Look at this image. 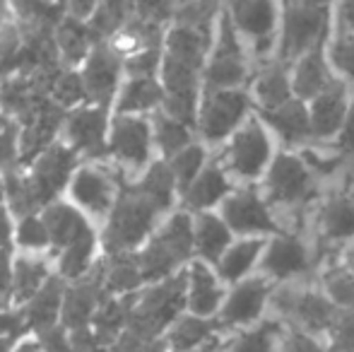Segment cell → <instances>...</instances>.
I'll use <instances>...</instances> for the list:
<instances>
[{"label": "cell", "mask_w": 354, "mask_h": 352, "mask_svg": "<svg viewBox=\"0 0 354 352\" xmlns=\"http://www.w3.org/2000/svg\"><path fill=\"white\" fill-rule=\"evenodd\" d=\"M219 150H222L219 162L227 167V172L239 186H248V183L258 186L261 178L266 176L270 162L275 160L280 145L256 111Z\"/></svg>", "instance_id": "1"}, {"label": "cell", "mask_w": 354, "mask_h": 352, "mask_svg": "<svg viewBox=\"0 0 354 352\" xmlns=\"http://www.w3.org/2000/svg\"><path fill=\"white\" fill-rule=\"evenodd\" d=\"M164 217L167 215H162L131 183V188L118 196L111 215L104 222L102 244L106 249V254L140 251Z\"/></svg>", "instance_id": "2"}, {"label": "cell", "mask_w": 354, "mask_h": 352, "mask_svg": "<svg viewBox=\"0 0 354 352\" xmlns=\"http://www.w3.org/2000/svg\"><path fill=\"white\" fill-rule=\"evenodd\" d=\"M248 75H251L248 46L239 34V29L234 27L229 12L222 10L214 17L210 51H207L205 71H203V92L248 87Z\"/></svg>", "instance_id": "3"}, {"label": "cell", "mask_w": 354, "mask_h": 352, "mask_svg": "<svg viewBox=\"0 0 354 352\" xmlns=\"http://www.w3.org/2000/svg\"><path fill=\"white\" fill-rule=\"evenodd\" d=\"M253 113H256V104L248 87L203 92L196 123L198 138L207 147H222Z\"/></svg>", "instance_id": "4"}, {"label": "cell", "mask_w": 354, "mask_h": 352, "mask_svg": "<svg viewBox=\"0 0 354 352\" xmlns=\"http://www.w3.org/2000/svg\"><path fill=\"white\" fill-rule=\"evenodd\" d=\"M109 160L121 169L123 176H142L157 157L149 116L113 113L109 126Z\"/></svg>", "instance_id": "5"}, {"label": "cell", "mask_w": 354, "mask_h": 352, "mask_svg": "<svg viewBox=\"0 0 354 352\" xmlns=\"http://www.w3.org/2000/svg\"><path fill=\"white\" fill-rule=\"evenodd\" d=\"M330 37V8H313L301 0H282L275 58L294 63L301 53Z\"/></svg>", "instance_id": "6"}, {"label": "cell", "mask_w": 354, "mask_h": 352, "mask_svg": "<svg viewBox=\"0 0 354 352\" xmlns=\"http://www.w3.org/2000/svg\"><path fill=\"white\" fill-rule=\"evenodd\" d=\"M121 169L106 162L80 165L68 186V201L84 212L92 222H106L121 196Z\"/></svg>", "instance_id": "7"}, {"label": "cell", "mask_w": 354, "mask_h": 352, "mask_svg": "<svg viewBox=\"0 0 354 352\" xmlns=\"http://www.w3.org/2000/svg\"><path fill=\"white\" fill-rule=\"evenodd\" d=\"M219 215L236 237H272L284 232L275 217V205L256 183L234 188L219 205Z\"/></svg>", "instance_id": "8"}, {"label": "cell", "mask_w": 354, "mask_h": 352, "mask_svg": "<svg viewBox=\"0 0 354 352\" xmlns=\"http://www.w3.org/2000/svg\"><path fill=\"white\" fill-rule=\"evenodd\" d=\"M109 116L111 109L92 102L71 109L63 123V142H68L80 157L102 162L104 157H109Z\"/></svg>", "instance_id": "9"}, {"label": "cell", "mask_w": 354, "mask_h": 352, "mask_svg": "<svg viewBox=\"0 0 354 352\" xmlns=\"http://www.w3.org/2000/svg\"><path fill=\"white\" fill-rule=\"evenodd\" d=\"M311 186H313L311 167L299 155V150H284V147L277 150L275 160L270 162L266 176L258 183L263 196L275 207L294 205V203L304 201L308 196V191H311Z\"/></svg>", "instance_id": "10"}, {"label": "cell", "mask_w": 354, "mask_h": 352, "mask_svg": "<svg viewBox=\"0 0 354 352\" xmlns=\"http://www.w3.org/2000/svg\"><path fill=\"white\" fill-rule=\"evenodd\" d=\"M227 12L246 46L258 53H275L282 0H232Z\"/></svg>", "instance_id": "11"}, {"label": "cell", "mask_w": 354, "mask_h": 352, "mask_svg": "<svg viewBox=\"0 0 354 352\" xmlns=\"http://www.w3.org/2000/svg\"><path fill=\"white\" fill-rule=\"evenodd\" d=\"M272 287L275 282L268 280L261 272H253V275L239 280L236 285H229L227 297H224V304L217 314V326L219 328H248V326H256L261 321L263 311H266L268 302H270Z\"/></svg>", "instance_id": "12"}, {"label": "cell", "mask_w": 354, "mask_h": 352, "mask_svg": "<svg viewBox=\"0 0 354 352\" xmlns=\"http://www.w3.org/2000/svg\"><path fill=\"white\" fill-rule=\"evenodd\" d=\"M80 167V155L73 150L68 142H53L48 150H44L37 160L29 165V181L37 193V198L41 201V205L46 207L48 203L58 201L63 191H68L71 178L75 169Z\"/></svg>", "instance_id": "13"}, {"label": "cell", "mask_w": 354, "mask_h": 352, "mask_svg": "<svg viewBox=\"0 0 354 352\" xmlns=\"http://www.w3.org/2000/svg\"><path fill=\"white\" fill-rule=\"evenodd\" d=\"M84 87H87V102L106 106L113 111L116 94L123 85V56L106 41H99L80 68Z\"/></svg>", "instance_id": "14"}, {"label": "cell", "mask_w": 354, "mask_h": 352, "mask_svg": "<svg viewBox=\"0 0 354 352\" xmlns=\"http://www.w3.org/2000/svg\"><path fill=\"white\" fill-rule=\"evenodd\" d=\"M229 285L219 277L217 268L201 259L186 266V311L201 319H217Z\"/></svg>", "instance_id": "15"}, {"label": "cell", "mask_w": 354, "mask_h": 352, "mask_svg": "<svg viewBox=\"0 0 354 352\" xmlns=\"http://www.w3.org/2000/svg\"><path fill=\"white\" fill-rule=\"evenodd\" d=\"M354 92L352 85L340 77L330 82L318 97L308 102V113H311L313 140H335L340 128L345 126V118L352 109Z\"/></svg>", "instance_id": "16"}, {"label": "cell", "mask_w": 354, "mask_h": 352, "mask_svg": "<svg viewBox=\"0 0 354 352\" xmlns=\"http://www.w3.org/2000/svg\"><path fill=\"white\" fill-rule=\"evenodd\" d=\"M308 263L311 261H308V249L304 246V241L289 232H280V234L268 237L258 272L275 285H280V282H287L306 272Z\"/></svg>", "instance_id": "17"}, {"label": "cell", "mask_w": 354, "mask_h": 352, "mask_svg": "<svg viewBox=\"0 0 354 352\" xmlns=\"http://www.w3.org/2000/svg\"><path fill=\"white\" fill-rule=\"evenodd\" d=\"M258 116L266 121V126L275 136L277 145L284 150H299L301 145L313 140L311 113H308V102H304V99L292 97L280 106L258 111Z\"/></svg>", "instance_id": "18"}, {"label": "cell", "mask_w": 354, "mask_h": 352, "mask_svg": "<svg viewBox=\"0 0 354 352\" xmlns=\"http://www.w3.org/2000/svg\"><path fill=\"white\" fill-rule=\"evenodd\" d=\"M239 183L227 172V167L219 160H210L205 169L198 174L196 181L183 191L178 207L188 212H205V210H219L229 193L236 188Z\"/></svg>", "instance_id": "19"}, {"label": "cell", "mask_w": 354, "mask_h": 352, "mask_svg": "<svg viewBox=\"0 0 354 352\" xmlns=\"http://www.w3.org/2000/svg\"><path fill=\"white\" fill-rule=\"evenodd\" d=\"M328 39L318 41L294 63H289L294 97L304 99V102H311L313 97H318L337 77L330 66V58H328Z\"/></svg>", "instance_id": "20"}, {"label": "cell", "mask_w": 354, "mask_h": 352, "mask_svg": "<svg viewBox=\"0 0 354 352\" xmlns=\"http://www.w3.org/2000/svg\"><path fill=\"white\" fill-rule=\"evenodd\" d=\"M193 234H196V259L210 266H217L224 251L236 239L219 210L193 212Z\"/></svg>", "instance_id": "21"}, {"label": "cell", "mask_w": 354, "mask_h": 352, "mask_svg": "<svg viewBox=\"0 0 354 352\" xmlns=\"http://www.w3.org/2000/svg\"><path fill=\"white\" fill-rule=\"evenodd\" d=\"M46 227L51 232V249L63 251L68 244L94 230V222L84 215L80 207H75L71 201H53L41 210Z\"/></svg>", "instance_id": "22"}, {"label": "cell", "mask_w": 354, "mask_h": 352, "mask_svg": "<svg viewBox=\"0 0 354 352\" xmlns=\"http://www.w3.org/2000/svg\"><path fill=\"white\" fill-rule=\"evenodd\" d=\"M51 259L48 254H27L19 251L15 254L12 263V304L24 306L53 275Z\"/></svg>", "instance_id": "23"}, {"label": "cell", "mask_w": 354, "mask_h": 352, "mask_svg": "<svg viewBox=\"0 0 354 352\" xmlns=\"http://www.w3.org/2000/svg\"><path fill=\"white\" fill-rule=\"evenodd\" d=\"M268 237H236L232 241L224 256L219 259V263L214 266L227 285H236L239 280L258 272L261 266L263 251H266Z\"/></svg>", "instance_id": "24"}, {"label": "cell", "mask_w": 354, "mask_h": 352, "mask_svg": "<svg viewBox=\"0 0 354 352\" xmlns=\"http://www.w3.org/2000/svg\"><path fill=\"white\" fill-rule=\"evenodd\" d=\"M248 89H251L256 111H266V109L280 106V104H284L287 99L294 97L289 63L280 61V58H272V63H268V66L258 73L256 80H251Z\"/></svg>", "instance_id": "25"}, {"label": "cell", "mask_w": 354, "mask_h": 352, "mask_svg": "<svg viewBox=\"0 0 354 352\" xmlns=\"http://www.w3.org/2000/svg\"><path fill=\"white\" fill-rule=\"evenodd\" d=\"M164 106V87L159 77H126L113 102V113L152 116Z\"/></svg>", "instance_id": "26"}, {"label": "cell", "mask_w": 354, "mask_h": 352, "mask_svg": "<svg viewBox=\"0 0 354 352\" xmlns=\"http://www.w3.org/2000/svg\"><path fill=\"white\" fill-rule=\"evenodd\" d=\"M53 41H56L58 61H63L68 68H75L87 61V56L99 44V39L94 37L87 22L68 15V17H61V22L53 29Z\"/></svg>", "instance_id": "27"}, {"label": "cell", "mask_w": 354, "mask_h": 352, "mask_svg": "<svg viewBox=\"0 0 354 352\" xmlns=\"http://www.w3.org/2000/svg\"><path fill=\"white\" fill-rule=\"evenodd\" d=\"M133 186H136L162 215L174 212L178 207V201H181L176 178H174L171 167H169L167 160H154L152 165L145 169V174L136 178Z\"/></svg>", "instance_id": "28"}, {"label": "cell", "mask_w": 354, "mask_h": 352, "mask_svg": "<svg viewBox=\"0 0 354 352\" xmlns=\"http://www.w3.org/2000/svg\"><path fill=\"white\" fill-rule=\"evenodd\" d=\"M66 280L61 275H51V280L32 297L24 306H19L27 321V328L44 331L61 321L63 297H66Z\"/></svg>", "instance_id": "29"}, {"label": "cell", "mask_w": 354, "mask_h": 352, "mask_svg": "<svg viewBox=\"0 0 354 352\" xmlns=\"http://www.w3.org/2000/svg\"><path fill=\"white\" fill-rule=\"evenodd\" d=\"M152 121V136H154V147H157L159 160H171L174 155L188 147L191 142L201 140L196 133V128L191 123L181 121V118H174L171 113H167L164 109L154 111L149 116Z\"/></svg>", "instance_id": "30"}, {"label": "cell", "mask_w": 354, "mask_h": 352, "mask_svg": "<svg viewBox=\"0 0 354 352\" xmlns=\"http://www.w3.org/2000/svg\"><path fill=\"white\" fill-rule=\"evenodd\" d=\"M99 237L97 230H89L73 244H68L63 251L56 254V275H61L66 282L82 280L94 266H97Z\"/></svg>", "instance_id": "31"}, {"label": "cell", "mask_w": 354, "mask_h": 352, "mask_svg": "<svg viewBox=\"0 0 354 352\" xmlns=\"http://www.w3.org/2000/svg\"><path fill=\"white\" fill-rule=\"evenodd\" d=\"M212 328H219L214 319H201L196 314L183 311L164 333V345L169 352H196L210 340Z\"/></svg>", "instance_id": "32"}, {"label": "cell", "mask_w": 354, "mask_h": 352, "mask_svg": "<svg viewBox=\"0 0 354 352\" xmlns=\"http://www.w3.org/2000/svg\"><path fill=\"white\" fill-rule=\"evenodd\" d=\"M321 230L330 241H354V196L342 193L323 205L321 210Z\"/></svg>", "instance_id": "33"}, {"label": "cell", "mask_w": 354, "mask_h": 352, "mask_svg": "<svg viewBox=\"0 0 354 352\" xmlns=\"http://www.w3.org/2000/svg\"><path fill=\"white\" fill-rule=\"evenodd\" d=\"M210 160H212L210 147H207L203 140L191 142V145L183 147L178 155H174L171 160H167L169 167H171L174 178H176V186H178V193H181V196H183V191L196 181L198 174L205 169Z\"/></svg>", "instance_id": "34"}, {"label": "cell", "mask_w": 354, "mask_h": 352, "mask_svg": "<svg viewBox=\"0 0 354 352\" xmlns=\"http://www.w3.org/2000/svg\"><path fill=\"white\" fill-rule=\"evenodd\" d=\"M15 244H17L19 251H27V254H46V251H51V232H48L41 212L17 217Z\"/></svg>", "instance_id": "35"}, {"label": "cell", "mask_w": 354, "mask_h": 352, "mask_svg": "<svg viewBox=\"0 0 354 352\" xmlns=\"http://www.w3.org/2000/svg\"><path fill=\"white\" fill-rule=\"evenodd\" d=\"M321 292L340 311L354 309V272L345 263L333 266L321 280Z\"/></svg>", "instance_id": "36"}, {"label": "cell", "mask_w": 354, "mask_h": 352, "mask_svg": "<svg viewBox=\"0 0 354 352\" xmlns=\"http://www.w3.org/2000/svg\"><path fill=\"white\" fill-rule=\"evenodd\" d=\"M328 58H330L335 75L354 87V32L330 34V39H328Z\"/></svg>", "instance_id": "37"}, {"label": "cell", "mask_w": 354, "mask_h": 352, "mask_svg": "<svg viewBox=\"0 0 354 352\" xmlns=\"http://www.w3.org/2000/svg\"><path fill=\"white\" fill-rule=\"evenodd\" d=\"M277 340V326L272 324H261L241 328L234 338L229 352H272Z\"/></svg>", "instance_id": "38"}, {"label": "cell", "mask_w": 354, "mask_h": 352, "mask_svg": "<svg viewBox=\"0 0 354 352\" xmlns=\"http://www.w3.org/2000/svg\"><path fill=\"white\" fill-rule=\"evenodd\" d=\"M51 99L61 104L63 109H75L84 104L87 99V87H84L82 73L77 71H61L51 85Z\"/></svg>", "instance_id": "39"}, {"label": "cell", "mask_w": 354, "mask_h": 352, "mask_svg": "<svg viewBox=\"0 0 354 352\" xmlns=\"http://www.w3.org/2000/svg\"><path fill=\"white\" fill-rule=\"evenodd\" d=\"M37 340L41 343L44 352H73L71 331L63 324L48 326L44 331H37Z\"/></svg>", "instance_id": "40"}, {"label": "cell", "mask_w": 354, "mask_h": 352, "mask_svg": "<svg viewBox=\"0 0 354 352\" xmlns=\"http://www.w3.org/2000/svg\"><path fill=\"white\" fill-rule=\"evenodd\" d=\"M354 32V0H335L330 8V34Z\"/></svg>", "instance_id": "41"}, {"label": "cell", "mask_w": 354, "mask_h": 352, "mask_svg": "<svg viewBox=\"0 0 354 352\" xmlns=\"http://www.w3.org/2000/svg\"><path fill=\"white\" fill-rule=\"evenodd\" d=\"M284 352H328V350L311 333H306V331H292L287 343H284Z\"/></svg>", "instance_id": "42"}, {"label": "cell", "mask_w": 354, "mask_h": 352, "mask_svg": "<svg viewBox=\"0 0 354 352\" xmlns=\"http://www.w3.org/2000/svg\"><path fill=\"white\" fill-rule=\"evenodd\" d=\"M15 227H17V220H15L12 210L5 203H0V251L15 246Z\"/></svg>", "instance_id": "43"}, {"label": "cell", "mask_w": 354, "mask_h": 352, "mask_svg": "<svg viewBox=\"0 0 354 352\" xmlns=\"http://www.w3.org/2000/svg\"><path fill=\"white\" fill-rule=\"evenodd\" d=\"M333 142H335V147L340 152L354 157V102H352L350 113H347V118H345V126L340 128V133H337V138Z\"/></svg>", "instance_id": "44"}, {"label": "cell", "mask_w": 354, "mask_h": 352, "mask_svg": "<svg viewBox=\"0 0 354 352\" xmlns=\"http://www.w3.org/2000/svg\"><path fill=\"white\" fill-rule=\"evenodd\" d=\"M15 352H44V348L37 338H19L17 345H15Z\"/></svg>", "instance_id": "45"}, {"label": "cell", "mask_w": 354, "mask_h": 352, "mask_svg": "<svg viewBox=\"0 0 354 352\" xmlns=\"http://www.w3.org/2000/svg\"><path fill=\"white\" fill-rule=\"evenodd\" d=\"M342 263H345L354 272V241H352V244H347V251H345V259H342Z\"/></svg>", "instance_id": "46"}, {"label": "cell", "mask_w": 354, "mask_h": 352, "mask_svg": "<svg viewBox=\"0 0 354 352\" xmlns=\"http://www.w3.org/2000/svg\"><path fill=\"white\" fill-rule=\"evenodd\" d=\"M15 345H17V340L3 338V335H0V352H15Z\"/></svg>", "instance_id": "47"}]
</instances>
